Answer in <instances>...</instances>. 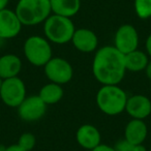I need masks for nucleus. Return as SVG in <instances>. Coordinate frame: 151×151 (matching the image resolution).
Masks as SVG:
<instances>
[{
	"mask_svg": "<svg viewBox=\"0 0 151 151\" xmlns=\"http://www.w3.org/2000/svg\"><path fill=\"white\" fill-rule=\"evenodd\" d=\"M52 14L71 18L79 13L81 0H50Z\"/></svg>",
	"mask_w": 151,
	"mask_h": 151,
	"instance_id": "obj_16",
	"label": "nucleus"
},
{
	"mask_svg": "<svg viewBox=\"0 0 151 151\" xmlns=\"http://www.w3.org/2000/svg\"><path fill=\"white\" fill-rule=\"evenodd\" d=\"M3 151H26V150H24V149L22 148V147H20L18 144H14L9 147H4Z\"/></svg>",
	"mask_w": 151,
	"mask_h": 151,
	"instance_id": "obj_23",
	"label": "nucleus"
},
{
	"mask_svg": "<svg viewBox=\"0 0 151 151\" xmlns=\"http://www.w3.org/2000/svg\"><path fill=\"white\" fill-rule=\"evenodd\" d=\"M91 151H115L114 147L109 146L106 144H99L97 147H95L94 149H92Z\"/></svg>",
	"mask_w": 151,
	"mask_h": 151,
	"instance_id": "obj_22",
	"label": "nucleus"
},
{
	"mask_svg": "<svg viewBox=\"0 0 151 151\" xmlns=\"http://www.w3.org/2000/svg\"><path fill=\"white\" fill-rule=\"evenodd\" d=\"M63 89L61 85L55 83H49L42 86L38 93V96L47 106L58 104L63 97Z\"/></svg>",
	"mask_w": 151,
	"mask_h": 151,
	"instance_id": "obj_18",
	"label": "nucleus"
},
{
	"mask_svg": "<svg viewBox=\"0 0 151 151\" xmlns=\"http://www.w3.org/2000/svg\"><path fill=\"white\" fill-rule=\"evenodd\" d=\"M9 0H0V11L6 9V5L9 3Z\"/></svg>",
	"mask_w": 151,
	"mask_h": 151,
	"instance_id": "obj_26",
	"label": "nucleus"
},
{
	"mask_svg": "<svg viewBox=\"0 0 151 151\" xmlns=\"http://www.w3.org/2000/svg\"><path fill=\"white\" fill-rule=\"evenodd\" d=\"M20 147L26 151H31L35 147L36 144V138L31 132H24L20 136L19 141L17 143Z\"/></svg>",
	"mask_w": 151,
	"mask_h": 151,
	"instance_id": "obj_20",
	"label": "nucleus"
},
{
	"mask_svg": "<svg viewBox=\"0 0 151 151\" xmlns=\"http://www.w3.org/2000/svg\"><path fill=\"white\" fill-rule=\"evenodd\" d=\"M126 92L118 85H103L96 93V105L103 113L116 116L125 111Z\"/></svg>",
	"mask_w": 151,
	"mask_h": 151,
	"instance_id": "obj_2",
	"label": "nucleus"
},
{
	"mask_svg": "<svg viewBox=\"0 0 151 151\" xmlns=\"http://www.w3.org/2000/svg\"><path fill=\"white\" fill-rule=\"evenodd\" d=\"M1 84H2V79L0 78V88H1Z\"/></svg>",
	"mask_w": 151,
	"mask_h": 151,
	"instance_id": "obj_27",
	"label": "nucleus"
},
{
	"mask_svg": "<svg viewBox=\"0 0 151 151\" xmlns=\"http://www.w3.org/2000/svg\"><path fill=\"white\" fill-rule=\"evenodd\" d=\"M145 48H146V53L148 56L151 57V34L147 37L146 44H145Z\"/></svg>",
	"mask_w": 151,
	"mask_h": 151,
	"instance_id": "obj_24",
	"label": "nucleus"
},
{
	"mask_svg": "<svg viewBox=\"0 0 151 151\" xmlns=\"http://www.w3.org/2000/svg\"><path fill=\"white\" fill-rule=\"evenodd\" d=\"M15 12L26 26L44 23L52 13L50 0H19Z\"/></svg>",
	"mask_w": 151,
	"mask_h": 151,
	"instance_id": "obj_3",
	"label": "nucleus"
},
{
	"mask_svg": "<svg viewBox=\"0 0 151 151\" xmlns=\"http://www.w3.org/2000/svg\"><path fill=\"white\" fill-rule=\"evenodd\" d=\"M77 142L82 148L92 150L99 144H101V134L99 128L92 124H83L77 130L76 134Z\"/></svg>",
	"mask_w": 151,
	"mask_h": 151,
	"instance_id": "obj_13",
	"label": "nucleus"
},
{
	"mask_svg": "<svg viewBox=\"0 0 151 151\" xmlns=\"http://www.w3.org/2000/svg\"><path fill=\"white\" fill-rule=\"evenodd\" d=\"M148 128L144 120L132 119L124 129V140L132 145H143L147 138Z\"/></svg>",
	"mask_w": 151,
	"mask_h": 151,
	"instance_id": "obj_14",
	"label": "nucleus"
},
{
	"mask_svg": "<svg viewBox=\"0 0 151 151\" xmlns=\"http://www.w3.org/2000/svg\"><path fill=\"white\" fill-rule=\"evenodd\" d=\"M0 99L9 107H19L26 99V86L23 80L19 77L2 80L0 88Z\"/></svg>",
	"mask_w": 151,
	"mask_h": 151,
	"instance_id": "obj_6",
	"label": "nucleus"
},
{
	"mask_svg": "<svg viewBox=\"0 0 151 151\" xmlns=\"http://www.w3.org/2000/svg\"><path fill=\"white\" fill-rule=\"evenodd\" d=\"M44 69L50 82L59 85L68 83L73 76L71 64L61 57H52L44 66Z\"/></svg>",
	"mask_w": 151,
	"mask_h": 151,
	"instance_id": "obj_7",
	"label": "nucleus"
},
{
	"mask_svg": "<svg viewBox=\"0 0 151 151\" xmlns=\"http://www.w3.org/2000/svg\"><path fill=\"white\" fill-rule=\"evenodd\" d=\"M150 151H151V148H150Z\"/></svg>",
	"mask_w": 151,
	"mask_h": 151,
	"instance_id": "obj_28",
	"label": "nucleus"
},
{
	"mask_svg": "<svg viewBox=\"0 0 151 151\" xmlns=\"http://www.w3.org/2000/svg\"><path fill=\"white\" fill-rule=\"evenodd\" d=\"M76 27L70 18L52 14L44 22V32L50 42L64 45L71 42Z\"/></svg>",
	"mask_w": 151,
	"mask_h": 151,
	"instance_id": "obj_4",
	"label": "nucleus"
},
{
	"mask_svg": "<svg viewBox=\"0 0 151 151\" xmlns=\"http://www.w3.org/2000/svg\"><path fill=\"white\" fill-rule=\"evenodd\" d=\"M17 1H19V0H17Z\"/></svg>",
	"mask_w": 151,
	"mask_h": 151,
	"instance_id": "obj_29",
	"label": "nucleus"
},
{
	"mask_svg": "<svg viewBox=\"0 0 151 151\" xmlns=\"http://www.w3.org/2000/svg\"><path fill=\"white\" fill-rule=\"evenodd\" d=\"M47 107L48 106L38 95H31L26 96L17 109L18 114L23 121L34 122L44 117L47 112Z\"/></svg>",
	"mask_w": 151,
	"mask_h": 151,
	"instance_id": "obj_8",
	"label": "nucleus"
},
{
	"mask_svg": "<svg viewBox=\"0 0 151 151\" xmlns=\"http://www.w3.org/2000/svg\"><path fill=\"white\" fill-rule=\"evenodd\" d=\"M114 149L115 151H146L143 145H132L125 140L119 141Z\"/></svg>",
	"mask_w": 151,
	"mask_h": 151,
	"instance_id": "obj_21",
	"label": "nucleus"
},
{
	"mask_svg": "<svg viewBox=\"0 0 151 151\" xmlns=\"http://www.w3.org/2000/svg\"><path fill=\"white\" fill-rule=\"evenodd\" d=\"M124 58H125L126 70L134 71V73L145 70V68H146L147 64L149 62L147 53L142 52V51L138 50V49L125 54Z\"/></svg>",
	"mask_w": 151,
	"mask_h": 151,
	"instance_id": "obj_17",
	"label": "nucleus"
},
{
	"mask_svg": "<svg viewBox=\"0 0 151 151\" xmlns=\"http://www.w3.org/2000/svg\"><path fill=\"white\" fill-rule=\"evenodd\" d=\"M24 55L29 63L34 66H45L52 58V47L47 38L32 35L24 42Z\"/></svg>",
	"mask_w": 151,
	"mask_h": 151,
	"instance_id": "obj_5",
	"label": "nucleus"
},
{
	"mask_svg": "<svg viewBox=\"0 0 151 151\" xmlns=\"http://www.w3.org/2000/svg\"><path fill=\"white\" fill-rule=\"evenodd\" d=\"M134 12L140 19L151 18V0H134Z\"/></svg>",
	"mask_w": 151,
	"mask_h": 151,
	"instance_id": "obj_19",
	"label": "nucleus"
},
{
	"mask_svg": "<svg viewBox=\"0 0 151 151\" xmlns=\"http://www.w3.org/2000/svg\"><path fill=\"white\" fill-rule=\"evenodd\" d=\"M22 26L15 11L4 9L0 11V40H11L18 36Z\"/></svg>",
	"mask_w": 151,
	"mask_h": 151,
	"instance_id": "obj_10",
	"label": "nucleus"
},
{
	"mask_svg": "<svg viewBox=\"0 0 151 151\" xmlns=\"http://www.w3.org/2000/svg\"><path fill=\"white\" fill-rule=\"evenodd\" d=\"M92 73L101 85H118L126 73L124 54L114 46H105L96 50Z\"/></svg>",
	"mask_w": 151,
	"mask_h": 151,
	"instance_id": "obj_1",
	"label": "nucleus"
},
{
	"mask_svg": "<svg viewBox=\"0 0 151 151\" xmlns=\"http://www.w3.org/2000/svg\"><path fill=\"white\" fill-rule=\"evenodd\" d=\"M22 69V61L15 54H5L0 57V78L2 80L18 77Z\"/></svg>",
	"mask_w": 151,
	"mask_h": 151,
	"instance_id": "obj_15",
	"label": "nucleus"
},
{
	"mask_svg": "<svg viewBox=\"0 0 151 151\" xmlns=\"http://www.w3.org/2000/svg\"><path fill=\"white\" fill-rule=\"evenodd\" d=\"M139 46V34L130 24H123L117 29L114 37V47L122 54H127L137 50Z\"/></svg>",
	"mask_w": 151,
	"mask_h": 151,
	"instance_id": "obj_9",
	"label": "nucleus"
},
{
	"mask_svg": "<svg viewBox=\"0 0 151 151\" xmlns=\"http://www.w3.org/2000/svg\"><path fill=\"white\" fill-rule=\"evenodd\" d=\"M145 73H146L147 78H148L149 80H151V60H149L148 64H147L146 68H145Z\"/></svg>",
	"mask_w": 151,
	"mask_h": 151,
	"instance_id": "obj_25",
	"label": "nucleus"
},
{
	"mask_svg": "<svg viewBox=\"0 0 151 151\" xmlns=\"http://www.w3.org/2000/svg\"><path fill=\"white\" fill-rule=\"evenodd\" d=\"M71 42L79 52L88 54L97 50L99 37L92 30L87 28H79L76 29L71 38Z\"/></svg>",
	"mask_w": 151,
	"mask_h": 151,
	"instance_id": "obj_11",
	"label": "nucleus"
},
{
	"mask_svg": "<svg viewBox=\"0 0 151 151\" xmlns=\"http://www.w3.org/2000/svg\"><path fill=\"white\" fill-rule=\"evenodd\" d=\"M125 111L132 119L144 120L151 114V99L142 94L129 96L126 101Z\"/></svg>",
	"mask_w": 151,
	"mask_h": 151,
	"instance_id": "obj_12",
	"label": "nucleus"
}]
</instances>
